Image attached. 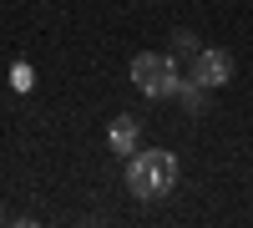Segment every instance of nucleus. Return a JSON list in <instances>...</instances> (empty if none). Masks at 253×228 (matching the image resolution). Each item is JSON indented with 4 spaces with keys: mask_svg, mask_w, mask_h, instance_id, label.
I'll return each instance as SVG.
<instances>
[{
    "mask_svg": "<svg viewBox=\"0 0 253 228\" xmlns=\"http://www.w3.org/2000/svg\"><path fill=\"white\" fill-rule=\"evenodd\" d=\"M10 81H15L20 91H31V81H36V76H31V66H15V71H10Z\"/></svg>",
    "mask_w": 253,
    "mask_h": 228,
    "instance_id": "nucleus-7",
    "label": "nucleus"
},
{
    "mask_svg": "<svg viewBox=\"0 0 253 228\" xmlns=\"http://www.w3.org/2000/svg\"><path fill=\"white\" fill-rule=\"evenodd\" d=\"M203 46H198V36L193 31H172V61H177V66H182V61H193Z\"/></svg>",
    "mask_w": 253,
    "mask_h": 228,
    "instance_id": "nucleus-6",
    "label": "nucleus"
},
{
    "mask_svg": "<svg viewBox=\"0 0 253 228\" xmlns=\"http://www.w3.org/2000/svg\"><path fill=\"white\" fill-rule=\"evenodd\" d=\"M172 96H177L193 117L208 112V87H203V81H193V76H182V71H177V81H172Z\"/></svg>",
    "mask_w": 253,
    "mask_h": 228,
    "instance_id": "nucleus-4",
    "label": "nucleus"
},
{
    "mask_svg": "<svg viewBox=\"0 0 253 228\" xmlns=\"http://www.w3.org/2000/svg\"><path fill=\"white\" fill-rule=\"evenodd\" d=\"M107 142H112V152H122V157H132V147L142 142V127L132 117H117L112 127H107Z\"/></svg>",
    "mask_w": 253,
    "mask_h": 228,
    "instance_id": "nucleus-5",
    "label": "nucleus"
},
{
    "mask_svg": "<svg viewBox=\"0 0 253 228\" xmlns=\"http://www.w3.org/2000/svg\"><path fill=\"white\" fill-rule=\"evenodd\" d=\"M132 81H137V91H147V96H172L177 61L157 56V51H142V56H132Z\"/></svg>",
    "mask_w": 253,
    "mask_h": 228,
    "instance_id": "nucleus-2",
    "label": "nucleus"
},
{
    "mask_svg": "<svg viewBox=\"0 0 253 228\" xmlns=\"http://www.w3.org/2000/svg\"><path fill=\"white\" fill-rule=\"evenodd\" d=\"M0 213H5V208H0Z\"/></svg>",
    "mask_w": 253,
    "mask_h": 228,
    "instance_id": "nucleus-8",
    "label": "nucleus"
},
{
    "mask_svg": "<svg viewBox=\"0 0 253 228\" xmlns=\"http://www.w3.org/2000/svg\"><path fill=\"white\" fill-rule=\"evenodd\" d=\"M187 76L203 81L208 91H213V87H228V81H233V56L218 51V46H203V51L193 56V71H187Z\"/></svg>",
    "mask_w": 253,
    "mask_h": 228,
    "instance_id": "nucleus-3",
    "label": "nucleus"
},
{
    "mask_svg": "<svg viewBox=\"0 0 253 228\" xmlns=\"http://www.w3.org/2000/svg\"><path fill=\"white\" fill-rule=\"evenodd\" d=\"M126 188H132L142 203H157L177 188V157L172 152H157V147H147V152H132V162H126Z\"/></svg>",
    "mask_w": 253,
    "mask_h": 228,
    "instance_id": "nucleus-1",
    "label": "nucleus"
}]
</instances>
